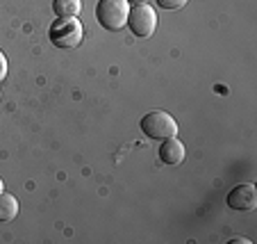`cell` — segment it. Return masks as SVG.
<instances>
[{"label":"cell","instance_id":"6da1fadb","mask_svg":"<svg viewBox=\"0 0 257 244\" xmlns=\"http://www.w3.org/2000/svg\"><path fill=\"white\" fill-rule=\"evenodd\" d=\"M127 14H130V3L127 0H98L96 5V19L109 32H118L127 25Z\"/></svg>","mask_w":257,"mask_h":244},{"label":"cell","instance_id":"7a4b0ae2","mask_svg":"<svg viewBox=\"0 0 257 244\" xmlns=\"http://www.w3.org/2000/svg\"><path fill=\"white\" fill-rule=\"evenodd\" d=\"M50 44L57 48H75L82 44L84 30L78 19H57L48 30Z\"/></svg>","mask_w":257,"mask_h":244},{"label":"cell","instance_id":"3957f363","mask_svg":"<svg viewBox=\"0 0 257 244\" xmlns=\"http://www.w3.org/2000/svg\"><path fill=\"white\" fill-rule=\"evenodd\" d=\"M141 130L151 137V139H160V142H164V139H169V137L178 135L180 128H178V121H175L169 112H164V110H155V112H148L144 119H141Z\"/></svg>","mask_w":257,"mask_h":244},{"label":"cell","instance_id":"277c9868","mask_svg":"<svg viewBox=\"0 0 257 244\" xmlns=\"http://www.w3.org/2000/svg\"><path fill=\"white\" fill-rule=\"evenodd\" d=\"M127 25H130L132 34L141 37V39H148L153 37L157 30V14L151 5H135L127 14Z\"/></svg>","mask_w":257,"mask_h":244},{"label":"cell","instance_id":"5b68a950","mask_svg":"<svg viewBox=\"0 0 257 244\" xmlns=\"http://www.w3.org/2000/svg\"><path fill=\"white\" fill-rule=\"evenodd\" d=\"M228 205L232 210H241V212H250L257 208V190L252 183H243L237 185L232 192L228 194Z\"/></svg>","mask_w":257,"mask_h":244},{"label":"cell","instance_id":"8992f818","mask_svg":"<svg viewBox=\"0 0 257 244\" xmlns=\"http://www.w3.org/2000/svg\"><path fill=\"white\" fill-rule=\"evenodd\" d=\"M185 144L180 142V139H175V137H169V139H164L160 146V160L164 162V165H182L185 162Z\"/></svg>","mask_w":257,"mask_h":244},{"label":"cell","instance_id":"52a82bcc","mask_svg":"<svg viewBox=\"0 0 257 244\" xmlns=\"http://www.w3.org/2000/svg\"><path fill=\"white\" fill-rule=\"evenodd\" d=\"M53 12L57 19H78L82 12V0H53Z\"/></svg>","mask_w":257,"mask_h":244},{"label":"cell","instance_id":"ba28073f","mask_svg":"<svg viewBox=\"0 0 257 244\" xmlns=\"http://www.w3.org/2000/svg\"><path fill=\"white\" fill-rule=\"evenodd\" d=\"M16 215H19V201H16V196L3 192L0 194V221H12V219H16Z\"/></svg>","mask_w":257,"mask_h":244},{"label":"cell","instance_id":"9c48e42d","mask_svg":"<svg viewBox=\"0 0 257 244\" xmlns=\"http://www.w3.org/2000/svg\"><path fill=\"white\" fill-rule=\"evenodd\" d=\"M187 3H189V0H157V5H160L162 10H182Z\"/></svg>","mask_w":257,"mask_h":244},{"label":"cell","instance_id":"30bf717a","mask_svg":"<svg viewBox=\"0 0 257 244\" xmlns=\"http://www.w3.org/2000/svg\"><path fill=\"white\" fill-rule=\"evenodd\" d=\"M7 78V57H5V53L0 50V83Z\"/></svg>","mask_w":257,"mask_h":244},{"label":"cell","instance_id":"8fae6325","mask_svg":"<svg viewBox=\"0 0 257 244\" xmlns=\"http://www.w3.org/2000/svg\"><path fill=\"white\" fill-rule=\"evenodd\" d=\"M230 244H250V239H246V237H234V239H230Z\"/></svg>","mask_w":257,"mask_h":244},{"label":"cell","instance_id":"7c38bea8","mask_svg":"<svg viewBox=\"0 0 257 244\" xmlns=\"http://www.w3.org/2000/svg\"><path fill=\"white\" fill-rule=\"evenodd\" d=\"M127 3H130V5H146L148 0H127Z\"/></svg>","mask_w":257,"mask_h":244},{"label":"cell","instance_id":"4fadbf2b","mask_svg":"<svg viewBox=\"0 0 257 244\" xmlns=\"http://www.w3.org/2000/svg\"><path fill=\"white\" fill-rule=\"evenodd\" d=\"M5 192V183H3V178H0V194Z\"/></svg>","mask_w":257,"mask_h":244},{"label":"cell","instance_id":"5bb4252c","mask_svg":"<svg viewBox=\"0 0 257 244\" xmlns=\"http://www.w3.org/2000/svg\"><path fill=\"white\" fill-rule=\"evenodd\" d=\"M0 98H3V92H0Z\"/></svg>","mask_w":257,"mask_h":244}]
</instances>
